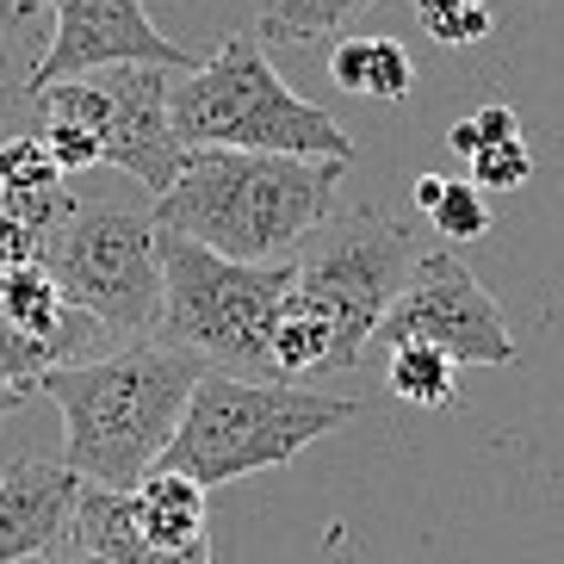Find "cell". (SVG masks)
Instances as JSON below:
<instances>
[{
  "instance_id": "cell-1",
  "label": "cell",
  "mask_w": 564,
  "mask_h": 564,
  "mask_svg": "<svg viewBox=\"0 0 564 564\" xmlns=\"http://www.w3.org/2000/svg\"><path fill=\"white\" fill-rule=\"evenodd\" d=\"M199 348L167 341V335H143L124 348H106L94 360L51 366L37 391L56 398L68 422V465L87 484H118L131 490L155 459H162L167 434L181 422L193 384L205 379Z\"/></svg>"
},
{
  "instance_id": "cell-2",
  "label": "cell",
  "mask_w": 564,
  "mask_h": 564,
  "mask_svg": "<svg viewBox=\"0 0 564 564\" xmlns=\"http://www.w3.org/2000/svg\"><path fill=\"white\" fill-rule=\"evenodd\" d=\"M341 174V155L186 150L150 217L155 230H181L230 261H292V249L335 212Z\"/></svg>"
},
{
  "instance_id": "cell-3",
  "label": "cell",
  "mask_w": 564,
  "mask_h": 564,
  "mask_svg": "<svg viewBox=\"0 0 564 564\" xmlns=\"http://www.w3.org/2000/svg\"><path fill=\"white\" fill-rule=\"evenodd\" d=\"M354 415H360V398H335V391L292 379H236V372L212 366L193 384V398H186L155 465L186 471L193 484L217 490V484H236L249 471L299 459L311 441L348 429Z\"/></svg>"
},
{
  "instance_id": "cell-4",
  "label": "cell",
  "mask_w": 564,
  "mask_h": 564,
  "mask_svg": "<svg viewBox=\"0 0 564 564\" xmlns=\"http://www.w3.org/2000/svg\"><path fill=\"white\" fill-rule=\"evenodd\" d=\"M162 261V323L155 335L199 348L205 366L236 379H280L273 372V323L299 280L292 261H230L181 230H155Z\"/></svg>"
},
{
  "instance_id": "cell-5",
  "label": "cell",
  "mask_w": 564,
  "mask_h": 564,
  "mask_svg": "<svg viewBox=\"0 0 564 564\" xmlns=\"http://www.w3.org/2000/svg\"><path fill=\"white\" fill-rule=\"evenodd\" d=\"M167 124L181 150H267V155H341L354 162V137L323 106L273 75L261 37L230 32L205 56L186 87H167Z\"/></svg>"
},
{
  "instance_id": "cell-6",
  "label": "cell",
  "mask_w": 564,
  "mask_h": 564,
  "mask_svg": "<svg viewBox=\"0 0 564 564\" xmlns=\"http://www.w3.org/2000/svg\"><path fill=\"white\" fill-rule=\"evenodd\" d=\"M44 273L68 304L94 311L112 335H150L162 323V261H155V217L143 199L87 193L75 199L37 249Z\"/></svg>"
},
{
  "instance_id": "cell-7",
  "label": "cell",
  "mask_w": 564,
  "mask_h": 564,
  "mask_svg": "<svg viewBox=\"0 0 564 564\" xmlns=\"http://www.w3.org/2000/svg\"><path fill=\"white\" fill-rule=\"evenodd\" d=\"M323 224L329 230L316 236L311 261L292 280V299L304 311H316L323 329H329V348L316 360L311 384L341 379V372H354L366 360L372 329L384 323V311L403 292L410 261H415V230L384 212H341V217L329 212Z\"/></svg>"
},
{
  "instance_id": "cell-8",
  "label": "cell",
  "mask_w": 564,
  "mask_h": 564,
  "mask_svg": "<svg viewBox=\"0 0 564 564\" xmlns=\"http://www.w3.org/2000/svg\"><path fill=\"white\" fill-rule=\"evenodd\" d=\"M398 341H434L453 366H514L521 354L497 299L471 280V267L453 249H429L410 261L403 292L372 329V348H398Z\"/></svg>"
},
{
  "instance_id": "cell-9",
  "label": "cell",
  "mask_w": 564,
  "mask_h": 564,
  "mask_svg": "<svg viewBox=\"0 0 564 564\" xmlns=\"http://www.w3.org/2000/svg\"><path fill=\"white\" fill-rule=\"evenodd\" d=\"M51 13H56V37L25 75V100L44 94L51 82H75V75H94V68L112 63H155V68H186V75L205 63L199 51H181L155 32L143 0H51Z\"/></svg>"
},
{
  "instance_id": "cell-10",
  "label": "cell",
  "mask_w": 564,
  "mask_h": 564,
  "mask_svg": "<svg viewBox=\"0 0 564 564\" xmlns=\"http://www.w3.org/2000/svg\"><path fill=\"white\" fill-rule=\"evenodd\" d=\"M100 82L112 94V118L100 124V162L124 167L131 181H143L150 199H162L186 162L181 137L167 124V68L112 63V68H100Z\"/></svg>"
},
{
  "instance_id": "cell-11",
  "label": "cell",
  "mask_w": 564,
  "mask_h": 564,
  "mask_svg": "<svg viewBox=\"0 0 564 564\" xmlns=\"http://www.w3.org/2000/svg\"><path fill=\"white\" fill-rule=\"evenodd\" d=\"M82 471L51 459H19L0 471V564L19 558H51L68 540V514H75Z\"/></svg>"
},
{
  "instance_id": "cell-12",
  "label": "cell",
  "mask_w": 564,
  "mask_h": 564,
  "mask_svg": "<svg viewBox=\"0 0 564 564\" xmlns=\"http://www.w3.org/2000/svg\"><path fill=\"white\" fill-rule=\"evenodd\" d=\"M137 521L150 533L155 564H212V533H205V484H193L186 471L150 465L131 484Z\"/></svg>"
},
{
  "instance_id": "cell-13",
  "label": "cell",
  "mask_w": 564,
  "mask_h": 564,
  "mask_svg": "<svg viewBox=\"0 0 564 564\" xmlns=\"http://www.w3.org/2000/svg\"><path fill=\"white\" fill-rule=\"evenodd\" d=\"M75 558L94 564H155V546L143 521H137V497L118 484H87L75 490V514H68V540Z\"/></svg>"
},
{
  "instance_id": "cell-14",
  "label": "cell",
  "mask_w": 564,
  "mask_h": 564,
  "mask_svg": "<svg viewBox=\"0 0 564 564\" xmlns=\"http://www.w3.org/2000/svg\"><path fill=\"white\" fill-rule=\"evenodd\" d=\"M391 391L403 403H422V410H453L459 391H453V360L434 341H398L391 348Z\"/></svg>"
},
{
  "instance_id": "cell-15",
  "label": "cell",
  "mask_w": 564,
  "mask_h": 564,
  "mask_svg": "<svg viewBox=\"0 0 564 564\" xmlns=\"http://www.w3.org/2000/svg\"><path fill=\"white\" fill-rule=\"evenodd\" d=\"M372 0H261V44H304L348 25Z\"/></svg>"
},
{
  "instance_id": "cell-16",
  "label": "cell",
  "mask_w": 564,
  "mask_h": 564,
  "mask_svg": "<svg viewBox=\"0 0 564 564\" xmlns=\"http://www.w3.org/2000/svg\"><path fill=\"white\" fill-rule=\"evenodd\" d=\"M415 19L447 51H471V44L490 37V7L484 0H415Z\"/></svg>"
},
{
  "instance_id": "cell-17",
  "label": "cell",
  "mask_w": 564,
  "mask_h": 564,
  "mask_svg": "<svg viewBox=\"0 0 564 564\" xmlns=\"http://www.w3.org/2000/svg\"><path fill=\"white\" fill-rule=\"evenodd\" d=\"M0 186H7V199L13 193H56L63 186V167L51 162L44 137H0Z\"/></svg>"
},
{
  "instance_id": "cell-18",
  "label": "cell",
  "mask_w": 564,
  "mask_h": 564,
  "mask_svg": "<svg viewBox=\"0 0 564 564\" xmlns=\"http://www.w3.org/2000/svg\"><path fill=\"white\" fill-rule=\"evenodd\" d=\"M415 87V63L403 56L398 37H366V63H360V100H403Z\"/></svg>"
},
{
  "instance_id": "cell-19",
  "label": "cell",
  "mask_w": 564,
  "mask_h": 564,
  "mask_svg": "<svg viewBox=\"0 0 564 564\" xmlns=\"http://www.w3.org/2000/svg\"><path fill=\"white\" fill-rule=\"evenodd\" d=\"M429 217H434V230L447 236V242H478V236L490 230V199H484L471 181H447Z\"/></svg>"
},
{
  "instance_id": "cell-20",
  "label": "cell",
  "mask_w": 564,
  "mask_h": 564,
  "mask_svg": "<svg viewBox=\"0 0 564 564\" xmlns=\"http://www.w3.org/2000/svg\"><path fill=\"white\" fill-rule=\"evenodd\" d=\"M51 366H56V354L44 348L37 335L19 329L7 311H0V379H7V384H25V391H37V379H44Z\"/></svg>"
},
{
  "instance_id": "cell-21",
  "label": "cell",
  "mask_w": 564,
  "mask_h": 564,
  "mask_svg": "<svg viewBox=\"0 0 564 564\" xmlns=\"http://www.w3.org/2000/svg\"><path fill=\"white\" fill-rule=\"evenodd\" d=\"M465 162H471V186H478V193H509V186H521V181L533 174L528 150H521V137H509V143H490V150L465 155Z\"/></svg>"
},
{
  "instance_id": "cell-22",
  "label": "cell",
  "mask_w": 564,
  "mask_h": 564,
  "mask_svg": "<svg viewBox=\"0 0 564 564\" xmlns=\"http://www.w3.org/2000/svg\"><path fill=\"white\" fill-rule=\"evenodd\" d=\"M44 150H51V162L63 174H75V167L100 162V137L87 131V124H68V118H44Z\"/></svg>"
},
{
  "instance_id": "cell-23",
  "label": "cell",
  "mask_w": 564,
  "mask_h": 564,
  "mask_svg": "<svg viewBox=\"0 0 564 564\" xmlns=\"http://www.w3.org/2000/svg\"><path fill=\"white\" fill-rule=\"evenodd\" d=\"M471 124V155L478 150H490V143H509V137H521V124H514V112L502 100H484L478 112L465 118Z\"/></svg>"
},
{
  "instance_id": "cell-24",
  "label": "cell",
  "mask_w": 564,
  "mask_h": 564,
  "mask_svg": "<svg viewBox=\"0 0 564 564\" xmlns=\"http://www.w3.org/2000/svg\"><path fill=\"white\" fill-rule=\"evenodd\" d=\"M37 249H44V230H32V224H19L13 212H0V267L37 261Z\"/></svg>"
},
{
  "instance_id": "cell-25",
  "label": "cell",
  "mask_w": 564,
  "mask_h": 564,
  "mask_svg": "<svg viewBox=\"0 0 564 564\" xmlns=\"http://www.w3.org/2000/svg\"><path fill=\"white\" fill-rule=\"evenodd\" d=\"M360 63H366V37H341L329 51V75L341 94H360Z\"/></svg>"
},
{
  "instance_id": "cell-26",
  "label": "cell",
  "mask_w": 564,
  "mask_h": 564,
  "mask_svg": "<svg viewBox=\"0 0 564 564\" xmlns=\"http://www.w3.org/2000/svg\"><path fill=\"white\" fill-rule=\"evenodd\" d=\"M44 7H51V0H0V37H25Z\"/></svg>"
},
{
  "instance_id": "cell-27",
  "label": "cell",
  "mask_w": 564,
  "mask_h": 564,
  "mask_svg": "<svg viewBox=\"0 0 564 564\" xmlns=\"http://www.w3.org/2000/svg\"><path fill=\"white\" fill-rule=\"evenodd\" d=\"M25 403H32V391H25V384H7V379H0V415L25 410Z\"/></svg>"
},
{
  "instance_id": "cell-28",
  "label": "cell",
  "mask_w": 564,
  "mask_h": 564,
  "mask_svg": "<svg viewBox=\"0 0 564 564\" xmlns=\"http://www.w3.org/2000/svg\"><path fill=\"white\" fill-rule=\"evenodd\" d=\"M441 174H422V181H415V205H422V212H434V199H441Z\"/></svg>"
},
{
  "instance_id": "cell-29",
  "label": "cell",
  "mask_w": 564,
  "mask_h": 564,
  "mask_svg": "<svg viewBox=\"0 0 564 564\" xmlns=\"http://www.w3.org/2000/svg\"><path fill=\"white\" fill-rule=\"evenodd\" d=\"M0 212H7V186H0Z\"/></svg>"
},
{
  "instance_id": "cell-30",
  "label": "cell",
  "mask_w": 564,
  "mask_h": 564,
  "mask_svg": "<svg viewBox=\"0 0 564 564\" xmlns=\"http://www.w3.org/2000/svg\"><path fill=\"white\" fill-rule=\"evenodd\" d=\"M0 94H7V87H0Z\"/></svg>"
}]
</instances>
